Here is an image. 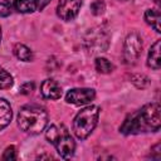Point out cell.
Listing matches in <instances>:
<instances>
[{
	"label": "cell",
	"mask_w": 161,
	"mask_h": 161,
	"mask_svg": "<svg viewBox=\"0 0 161 161\" xmlns=\"http://www.w3.org/2000/svg\"><path fill=\"white\" fill-rule=\"evenodd\" d=\"M161 127V107L157 102L147 103L133 113L128 114L119 127L123 135H140L156 132Z\"/></svg>",
	"instance_id": "obj_1"
},
{
	"label": "cell",
	"mask_w": 161,
	"mask_h": 161,
	"mask_svg": "<svg viewBox=\"0 0 161 161\" xmlns=\"http://www.w3.org/2000/svg\"><path fill=\"white\" fill-rule=\"evenodd\" d=\"M48 114L39 106H24L18 113L19 127L30 135H38L47 127Z\"/></svg>",
	"instance_id": "obj_2"
},
{
	"label": "cell",
	"mask_w": 161,
	"mask_h": 161,
	"mask_svg": "<svg viewBox=\"0 0 161 161\" xmlns=\"http://www.w3.org/2000/svg\"><path fill=\"white\" fill-rule=\"evenodd\" d=\"M98 117H99V107L97 106H88L82 111H79L73 121L74 135L79 140L87 138L94 130Z\"/></svg>",
	"instance_id": "obj_3"
},
{
	"label": "cell",
	"mask_w": 161,
	"mask_h": 161,
	"mask_svg": "<svg viewBox=\"0 0 161 161\" xmlns=\"http://www.w3.org/2000/svg\"><path fill=\"white\" fill-rule=\"evenodd\" d=\"M142 52V39L137 33L127 35L123 44V59L126 64H135Z\"/></svg>",
	"instance_id": "obj_4"
},
{
	"label": "cell",
	"mask_w": 161,
	"mask_h": 161,
	"mask_svg": "<svg viewBox=\"0 0 161 161\" xmlns=\"http://www.w3.org/2000/svg\"><path fill=\"white\" fill-rule=\"evenodd\" d=\"M94 97L96 92L92 88H74L67 93L65 101L75 106H84L91 103L94 99Z\"/></svg>",
	"instance_id": "obj_5"
},
{
	"label": "cell",
	"mask_w": 161,
	"mask_h": 161,
	"mask_svg": "<svg viewBox=\"0 0 161 161\" xmlns=\"http://www.w3.org/2000/svg\"><path fill=\"white\" fill-rule=\"evenodd\" d=\"M82 6V0H59L57 6V14L63 20L74 19Z\"/></svg>",
	"instance_id": "obj_6"
},
{
	"label": "cell",
	"mask_w": 161,
	"mask_h": 161,
	"mask_svg": "<svg viewBox=\"0 0 161 161\" xmlns=\"http://www.w3.org/2000/svg\"><path fill=\"white\" fill-rule=\"evenodd\" d=\"M58 151V153L63 157V158H69L73 156L74 150H75V142L74 140L70 137V135L68 133V131L63 132L53 143Z\"/></svg>",
	"instance_id": "obj_7"
},
{
	"label": "cell",
	"mask_w": 161,
	"mask_h": 161,
	"mask_svg": "<svg viewBox=\"0 0 161 161\" xmlns=\"http://www.w3.org/2000/svg\"><path fill=\"white\" fill-rule=\"evenodd\" d=\"M40 92L47 99H58L62 96V88L54 79H45L40 86Z\"/></svg>",
	"instance_id": "obj_8"
},
{
	"label": "cell",
	"mask_w": 161,
	"mask_h": 161,
	"mask_svg": "<svg viewBox=\"0 0 161 161\" xmlns=\"http://www.w3.org/2000/svg\"><path fill=\"white\" fill-rule=\"evenodd\" d=\"M11 10H15L21 14H29L36 10L35 0H5Z\"/></svg>",
	"instance_id": "obj_9"
},
{
	"label": "cell",
	"mask_w": 161,
	"mask_h": 161,
	"mask_svg": "<svg viewBox=\"0 0 161 161\" xmlns=\"http://www.w3.org/2000/svg\"><path fill=\"white\" fill-rule=\"evenodd\" d=\"M160 48H161V42L160 40H156L150 50H148V57H147V65L155 70H158L160 69Z\"/></svg>",
	"instance_id": "obj_10"
},
{
	"label": "cell",
	"mask_w": 161,
	"mask_h": 161,
	"mask_svg": "<svg viewBox=\"0 0 161 161\" xmlns=\"http://www.w3.org/2000/svg\"><path fill=\"white\" fill-rule=\"evenodd\" d=\"M11 107L4 98H0V131L4 130L11 121Z\"/></svg>",
	"instance_id": "obj_11"
},
{
	"label": "cell",
	"mask_w": 161,
	"mask_h": 161,
	"mask_svg": "<svg viewBox=\"0 0 161 161\" xmlns=\"http://www.w3.org/2000/svg\"><path fill=\"white\" fill-rule=\"evenodd\" d=\"M145 20L157 33L161 31V28H160V20H161L160 10H157V9H147L146 13H145Z\"/></svg>",
	"instance_id": "obj_12"
},
{
	"label": "cell",
	"mask_w": 161,
	"mask_h": 161,
	"mask_svg": "<svg viewBox=\"0 0 161 161\" xmlns=\"http://www.w3.org/2000/svg\"><path fill=\"white\" fill-rule=\"evenodd\" d=\"M14 54H15V57H16L18 59H20V60H23V62H30V60L33 59V53H31V50H30L26 45L20 44V43H18V44L14 45Z\"/></svg>",
	"instance_id": "obj_13"
},
{
	"label": "cell",
	"mask_w": 161,
	"mask_h": 161,
	"mask_svg": "<svg viewBox=\"0 0 161 161\" xmlns=\"http://www.w3.org/2000/svg\"><path fill=\"white\" fill-rule=\"evenodd\" d=\"M67 131V128L64 127V126H58V125H52V126H49L48 128H47V131H45V137H47V140L49 141V142H52V143H54L55 142V140L63 133V132H65Z\"/></svg>",
	"instance_id": "obj_14"
},
{
	"label": "cell",
	"mask_w": 161,
	"mask_h": 161,
	"mask_svg": "<svg viewBox=\"0 0 161 161\" xmlns=\"http://www.w3.org/2000/svg\"><path fill=\"white\" fill-rule=\"evenodd\" d=\"M94 65H96V69H97V72H99V73H103V74H107V73H111L112 70H113V64L108 60V59H106V58H97L96 59V62H94Z\"/></svg>",
	"instance_id": "obj_15"
},
{
	"label": "cell",
	"mask_w": 161,
	"mask_h": 161,
	"mask_svg": "<svg viewBox=\"0 0 161 161\" xmlns=\"http://www.w3.org/2000/svg\"><path fill=\"white\" fill-rule=\"evenodd\" d=\"M13 86V77L11 74L0 67V89H8Z\"/></svg>",
	"instance_id": "obj_16"
},
{
	"label": "cell",
	"mask_w": 161,
	"mask_h": 161,
	"mask_svg": "<svg viewBox=\"0 0 161 161\" xmlns=\"http://www.w3.org/2000/svg\"><path fill=\"white\" fill-rule=\"evenodd\" d=\"M106 9V5L103 3V0H94L91 4V11L93 15H101Z\"/></svg>",
	"instance_id": "obj_17"
},
{
	"label": "cell",
	"mask_w": 161,
	"mask_h": 161,
	"mask_svg": "<svg viewBox=\"0 0 161 161\" xmlns=\"http://www.w3.org/2000/svg\"><path fill=\"white\" fill-rule=\"evenodd\" d=\"M3 158L4 160H15L16 158V151H15V147L14 146H9L5 151H4V155H3Z\"/></svg>",
	"instance_id": "obj_18"
},
{
	"label": "cell",
	"mask_w": 161,
	"mask_h": 161,
	"mask_svg": "<svg viewBox=\"0 0 161 161\" xmlns=\"http://www.w3.org/2000/svg\"><path fill=\"white\" fill-rule=\"evenodd\" d=\"M11 14V9L10 6L4 1V3H0V18H6Z\"/></svg>",
	"instance_id": "obj_19"
},
{
	"label": "cell",
	"mask_w": 161,
	"mask_h": 161,
	"mask_svg": "<svg viewBox=\"0 0 161 161\" xmlns=\"http://www.w3.org/2000/svg\"><path fill=\"white\" fill-rule=\"evenodd\" d=\"M33 91H34V83L33 82H26L20 88V93H23V94H30Z\"/></svg>",
	"instance_id": "obj_20"
},
{
	"label": "cell",
	"mask_w": 161,
	"mask_h": 161,
	"mask_svg": "<svg viewBox=\"0 0 161 161\" xmlns=\"http://www.w3.org/2000/svg\"><path fill=\"white\" fill-rule=\"evenodd\" d=\"M150 157H151V158H153V160H158V158L161 157V152H160V143H156V145L152 147Z\"/></svg>",
	"instance_id": "obj_21"
},
{
	"label": "cell",
	"mask_w": 161,
	"mask_h": 161,
	"mask_svg": "<svg viewBox=\"0 0 161 161\" xmlns=\"http://www.w3.org/2000/svg\"><path fill=\"white\" fill-rule=\"evenodd\" d=\"M35 3H36V9L38 10H43L50 3V0H35Z\"/></svg>",
	"instance_id": "obj_22"
},
{
	"label": "cell",
	"mask_w": 161,
	"mask_h": 161,
	"mask_svg": "<svg viewBox=\"0 0 161 161\" xmlns=\"http://www.w3.org/2000/svg\"><path fill=\"white\" fill-rule=\"evenodd\" d=\"M155 3H156V5H157V6H160V4H161V1H160V0H155Z\"/></svg>",
	"instance_id": "obj_23"
},
{
	"label": "cell",
	"mask_w": 161,
	"mask_h": 161,
	"mask_svg": "<svg viewBox=\"0 0 161 161\" xmlns=\"http://www.w3.org/2000/svg\"><path fill=\"white\" fill-rule=\"evenodd\" d=\"M0 42H1V28H0Z\"/></svg>",
	"instance_id": "obj_24"
}]
</instances>
